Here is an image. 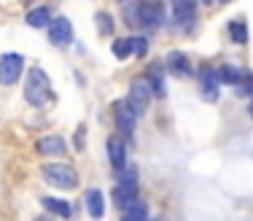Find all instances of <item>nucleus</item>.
Wrapping results in <instances>:
<instances>
[{
	"label": "nucleus",
	"instance_id": "16",
	"mask_svg": "<svg viewBox=\"0 0 253 221\" xmlns=\"http://www.w3.org/2000/svg\"><path fill=\"white\" fill-rule=\"evenodd\" d=\"M148 84L156 97H165V65H151L148 68Z\"/></svg>",
	"mask_w": 253,
	"mask_h": 221
},
{
	"label": "nucleus",
	"instance_id": "22",
	"mask_svg": "<svg viewBox=\"0 0 253 221\" xmlns=\"http://www.w3.org/2000/svg\"><path fill=\"white\" fill-rule=\"evenodd\" d=\"M94 22H97V33H100V35H111V33H113V19H111V14L100 11V14L94 16Z\"/></svg>",
	"mask_w": 253,
	"mask_h": 221
},
{
	"label": "nucleus",
	"instance_id": "6",
	"mask_svg": "<svg viewBox=\"0 0 253 221\" xmlns=\"http://www.w3.org/2000/svg\"><path fill=\"white\" fill-rule=\"evenodd\" d=\"M113 119H116V127L122 130L124 135H132L135 133V122H137V113L126 100H119L113 103Z\"/></svg>",
	"mask_w": 253,
	"mask_h": 221
},
{
	"label": "nucleus",
	"instance_id": "5",
	"mask_svg": "<svg viewBox=\"0 0 253 221\" xmlns=\"http://www.w3.org/2000/svg\"><path fill=\"white\" fill-rule=\"evenodd\" d=\"M151 84L148 79H135L129 87V105L135 108V113L140 116V113L148 111V103H151Z\"/></svg>",
	"mask_w": 253,
	"mask_h": 221
},
{
	"label": "nucleus",
	"instance_id": "14",
	"mask_svg": "<svg viewBox=\"0 0 253 221\" xmlns=\"http://www.w3.org/2000/svg\"><path fill=\"white\" fill-rule=\"evenodd\" d=\"M41 205H43L51 216H57V219H70V216H73V205L65 202V200H57V197H41Z\"/></svg>",
	"mask_w": 253,
	"mask_h": 221
},
{
	"label": "nucleus",
	"instance_id": "8",
	"mask_svg": "<svg viewBox=\"0 0 253 221\" xmlns=\"http://www.w3.org/2000/svg\"><path fill=\"white\" fill-rule=\"evenodd\" d=\"M200 87H202V97L210 100V103H215V100H218V87H221V73L205 65L200 70Z\"/></svg>",
	"mask_w": 253,
	"mask_h": 221
},
{
	"label": "nucleus",
	"instance_id": "9",
	"mask_svg": "<svg viewBox=\"0 0 253 221\" xmlns=\"http://www.w3.org/2000/svg\"><path fill=\"white\" fill-rule=\"evenodd\" d=\"M165 68L170 70L172 76H180V79H186V76L194 73L189 57H186L183 51H170V54H167V59H165Z\"/></svg>",
	"mask_w": 253,
	"mask_h": 221
},
{
	"label": "nucleus",
	"instance_id": "12",
	"mask_svg": "<svg viewBox=\"0 0 253 221\" xmlns=\"http://www.w3.org/2000/svg\"><path fill=\"white\" fill-rule=\"evenodd\" d=\"M108 157H111V165L113 170H122V167L126 165V146L122 138H108Z\"/></svg>",
	"mask_w": 253,
	"mask_h": 221
},
{
	"label": "nucleus",
	"instance_id": "23",
	"mask_svg": "<svg viewBox=\"0 0 253 221\" xmlns=\"http://www.w3.org/2000/svg\"><path fill=\"white\" fill-rule=\"evenodd\" d=\"M119 178H122V183H137V170H135V165H124L122 170H119Z\"/></svg>",
	"mask_w": 253,
	"mask_h": 221
},
{
	"label": "nucleus",
	"instance_id": "20",
	"mask_svg": "<svg viewBox=\"0 0 253 221\" xmlns=\"http://www.w3.org/2000/svg\"><path fill=\"white\" fill-rule=\"evenodd\" d=\"M221 73V84H232V87H237V84H243L245 73L240 68H232V65H224V68H218Z\"/></svg>",
	"mask_w": 253,
	"mask_h": 221
},
{
	"label": "nucleus",
	"instance_id": "17",
	"mask_svg": "<svg viewBox=\"0 0 253 221\" xmlns=\"http://www.w3.org/2000/svg\"><path fill=\"white\" fill-rule=\"evenodd\" d=\"M122 221H148V205L146 202H132L129 208H124L122 213Z\"/></svg>",
	"mask_w": 253,
	"mask_h": 221
},
{
	"label": "nucleus",
	"instance_id": "4",
	"mask_svg": "<svg viewBox=\"0 0 253 221\" xmlns=\"http://www.w3.org/2000/svg\"><path fill=\"white\" fill-rule=\"evenodd\" d=\"M22 70H25V57L22 54H14V51L0 54V84L3 87H11V84L19 81Z\"/></svg>",
	"mask_w": 253,
	"mask_h": 221
},
{
	"label": "nucleus",
	"instance_id": "28",
	"mask_svg": "<svg viewBox=\"0 0 253 221\" xmlns=\"http://www.w3.org/2000/svg\"><path fill=\"white\" fill-rule=\"evenodd\" d=\"M221 3H229V0H221Z\"/></svg>",
	"mask_w": 253,
	"mask_h": 221
},
{
	"label": "nucleus",
	"instance_id": "3",
	"mask_svg": "<svg viewBox=\"0 0 253 221\" xmlns=\"http://www.w3.org/2000/svg\"><path fill=\"white\" fill-rule=\"evenodd\" d=\"M162 25H165V5L159 0H140L137 3V27L151 33Z\"/></svg>",
	"mask_w": 253,
	"mask_h": 221
},
{
	"label": "nucleus",
	"instance_id": "11",
	"mask_svg": "<svg viewBox=\"0 0 253 221\" xmlns=\"http://www.w3.org/2000/svg\"><path fill=\"white\" fill-rule=\"evenodd\" d=\"M172 3V16L180 25H191L197 19V0H170Z\"/></svg>",
	"mask_w": 253,
	"mask_h": 221
},
{
	"label": "nucleus",
	"instance_id": "21",
	"mask_svg": "<svg viewBox=\"0 0 253 221\" xmlns=\"http://www.w3.org/2000/svg\"><path fill=\"white\" fill-rule=\"evenodd\" d=\"M113 54H116L119 59H126L135 54V38H119L113 41Z\"/></svg>",
	"mask_w": 253,
	"mask_h": 221
},
{
	"label": "nucleus",
	"instance_id": "13",
	"mask_svg": "<svg viewBox=\"0 0 253 221\" xmlns=\"http://www.w3.org/2000/svg\"><path fill=\"white\" fill-rule=\"evenodd\" d=\"M113 202H116L119 208H129L132 202H137V183H119L116 189H113Z\"/></svg>",
	"mask_w": 253,
	"mask_h": 221
},
{
	"label": "nucleus",
	"instance_id": "1",
	"mask_svg": "<svg viewBox=\"0 0 253 221\" xmlns=\"http://www.w3.org/2000/svg\"><path fill=\"white\" fill-rule=\"evenodd\" d=\"M25 97H27L30 105H35V108H41V105L49 103V97H51V81H49V76H46V70L30 68L27 84H25Z\"/></svg>",
	"mask_w": 253,
	"mask_h": 221
},
{
	"label": "nucleus",
	"instance_id": "25",
	"mask_svg": "<svg viewBox=\"0 0 253 221\" xmlns=\"http://www.w3.org/2000/svg\"><path fill=\"white\" fill-rule=\"evenodd\" d=\"M84 143H86V133H84V127L76 133V151H84Z\"/></svg>",
	"mask_w": 253,
	"mask_h": 221
},
{
	"label": "nucleus",
	"instance_id": "18",
	"mask_svg": "<svg viewBox=\"0 0 253 221\" xmlns=\"http://www.w3.org/2000/svg\"><path fill=\"white\" fill-rule=\"evenodd\" d=\"M51 22V11L46 8V5H38V8H33L27 14V25L30 27H49Z\"/></svg>",
	"mask_w": 253,
	"mask_h": 221
},
{
	"label": "nucleus",
	"instance_id": "19",
	"mask_svg": "<svg viewBox=\"0 0 253 221\" xmlns=\"http://www.w3.org/2000/svg\"><path fill=\"white\" fill-rule=\"evenodd\" d=\"M229 35H232V41L237 46H245L248 44V25H245L243 19H234L232 25H229Z\"/></svg>",
	"mask_w": 253,
	"mask_h": 221
},
{
	"label": "nucleus",
	"instance_id": "10",
	"mask_svg": "<svg viewBox=\"0 0 253 221\" xmlns=\"http://www.w3.org/2000/svg\"><path fill=\"white\" fill-rule=\"evenodd\" d=\"M35 148L41 154H46V157H62L68 151V143H65L62 135H43V138L35 143Z\"/></svg>",
	"mask_w": 253,
	"mask_h": 221
},
{
	"label": "nucleus",
	"instance_id": "27",
	"mask_svg": "<svg viewBox=\"0 0 253 221\" xmlns=\"http://www.w3.org/2000/svg\"><path fill=\"white\" fill-rule=\"evenodd\" d=\"M251 116H253V105H251Z\"/></svg>",
	"mask_w": 253,
	"mask_h": 221
},
{
	"label": "nucleus",
	"instance_id": "7",
	"mask_svg": "<svg viewBox=\"0 0 253 221\" xmlns=\"http://www.w3.org/2000/svg\"><path fill=\"white\" fill-rule=\"evenodd\" d=\"M49 41L54 46H70L73 44V25H70L65 16L51 19L49 22Z\"/></svg>",
	"mask_w": 253,
	"mask_h": 221
},
{
	"label": "nucleus",
	"instance_id": "2",
	"mask_svg": "<svg viewBox=\"0 0 253 221\" xmlns=\"http://www.w3.org/2000/svg\"><path fill=\"white\" fill-rule=\"evenodd\" d=\"M41 176H43L46 183H51V186L57 189H76L78 186V170L73 165H43L41 167Z\"/></svg>",
	"mask_w": 253,
	"mask_h": 221
},
{
	"label": "nucleus",
	"instance_id": "15",
	"mask_svg": "<svg viewBox=\"0 0 253 221\" xmlns=\"http://www.w3.org/2000/svg\"><path fill=\"white\" fill-rule=\"evenodd\" d=\"M86 208L92 213V219H102L105 216V197L100 189H89L86 192Z\"/></svg>",
	"mask_w": 253,
	"mask_h": 221
},
{
	"label": "nucleus",
	"instance_id": "24",
	"mask_svg": "<svg viewBox=\"0 0 253 221\" xmlns=\"http://www.w3.org/2000/svg\"><path fill=\"white\" fill-rule=\"evenodd\" d=\"M146 51H148V41L146 38H135V54L146 57Z\"/></svg>",
	"mask_w": 253,
	"mask_h": 221
},
{
	"label": "nucleus",
	"instance_id": "26",
	"mask_svg": "<svg viewBox=\"0 0 253 221\" xmlns=\"http://www.w3.org/2000/svg\"><path fill=\"white\" fill-rule=\"evenodd\" d=\"M200 3H213V0H200Z\"/></svg>",
	"mask_w": 253,
	"mask_h": 221
}]
</instances>
